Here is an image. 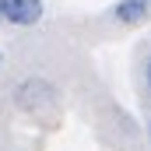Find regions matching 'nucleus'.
Returning a JSON list of instances; mask_svg holds the SVG:
<instances>
[{
  "mask_svg": "<svg viewBox=\"0 0 151 151\" xmlns=\"http://www.w3.org/2000/svg\"><path fill=\"white\" fill-rule=\"evenodd\" d=\"M0 14H4V21L14 25V28H32V25L42 21L46 4H42V0H0Z\"/></svg>",
  "mask_w": 151,
  "mask_h": 151,
  "instance_id": "nucleus-1",
  "label": "nucleus"
},
{
  "mask_svg": "<svg viewBox=\"0 0 151 151\" xmlns=\"http://www.w3.org/2000/svg\"><path fill=\"white\" fill-rule=\"evenodd\" d=\"M148 14H151V0H116L113 11H109V18L116 25H123V28L148 21Z\"/></svg>",
  "mask_w": 151,
  "mask_h": 151,
  "instance_id": "nucleus-2",
  "label": "nucleus"
},
{
  "mask_svg": "<svg viewBox=\"0 0 151 151\" xmlns=\"http://www.w3.org/2000/svg\"><path fill=\"white\" fill-rule=\"evenodd\" d=\"M144 77H148V91H151V60H148V70H144Z\"/></svg>",
  "mask_w": 151,
  "mask_h": 151,
  "instance_id": "nucleus-3",
  "label": "nucleus"
},
{
  "mask_svg": "<svg viewBox=\"0 0 151 151\" xmlns=\"http://www.w3.org/2000/svg\"><path fill=\"white\" fill-rule=\"evenodd\" d=\"M148 141H151V119H148Z\"/></svg>",
  "mask_w": 151,
  "mask_h": 151,
  "instance_id": "nucleus-4",
  "label": "nucleus"
},
{
  "mask_svg": "<svg viewBox=\"0 0 151 151\" xmlns=\"http://www.w3.org/2000/svg\"><path fill=\"white\" fill-rule=\"evenodd\" d=\"M0 21H4V14H0Z\"/></svg>",
  "mask_w": 151,
  "mask_h": 151,
  "instance_id": "nucleus-5",
  "label": "nucleus"
}]
</instances>
